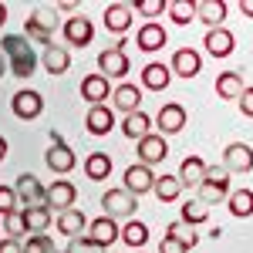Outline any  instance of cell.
Returning a JSON list of instances; mask_svg holds the SVG:
<instances>
[{
	"instance_id": "6da1fadb",
	"label": "cell",
	"mask_w": 253,
	"mask_h": 253,
	"mask_svg": "<svg viewBox=\"0 0 253 253\" xmlns=\"http://www.w3.org/2000/svg\"><path fill=\"white\" fill-rule=\"evenodd\" d=\"M0 51L7 58V71L14 78H31L34 68H38V54H34V44L24 38V34H7L0 41Z\"/></svg>"
},
{
	"instance_id": "7a4b0ae2",
	"label": "cell",
	"mask_w": 253,
	"mask_h": 253,
	"mask_svg": "<svg viewBox=\"0 0 253 253\" xmlns=\"http://www.w3.org/2000/svg\"><path fill=\"white\" fill-rule=\"evenodd\" d=\"M196 189H199V203L203 206H213V203L230 199V172L223 169V162L219 166H206V175H203V182Z\"/></svg>"
},
{
	"instance_id": "3957f363",
	"label": "cell",
	"mask_w": 253,
	"mask_h": 253,
	"mask_svg": "<svg viewBox=\"0 0 253 253\" xmlns=\"http://www.w3.org/2000/svg\"><path fill=\"white\" fill-rule=\"evenodd\" d=\"M125 47V41H118L115 47H105L101 54H98V75H105V78H125L128 71H132V61H128V54L122 51Z\"/></svg>"
},
{
	"instance_id": "277c9868",
	"label": "cell",
	"mask_w": 253,
	"mask_h": 253,
	"mask_svg": "<svg viewBox=\"0 0 253 253\" xmlns=\"http://www.w3.org/2000/svg\"><path fill=\"white\" fill-rule=\"evenodd\" d=\"M101 210L105 216H112V219H132L138 210V199L132 193H125V189H108V193L101 196Z\"/></svg>"
},
{
	"instance_id": "5b68a950",
	"label": "cell",
	"mask_w": 253,
	"mask_h": 253,
	"mask_svg": "<svg viewBox=\"0 0 253 253\" xmlns=\"http://www.w3.org/2000/svg\"><path fill=\"white\" fill-rule=\"evenodd\" d=\"M14 193H17V203H24V210L47 206V186H41V179H38V175H31V172H24L17 179Z\"/></svg>"
},
{
	"instance_id": "8992f818",
	"label": "cell",
	"mask_w": 253,
	"mask_h": 253,
	"mask_svg": "<svg viewBox=\"0 0 253 253\" xmlns=\"http://www.w3.org/2000/svg\"><path fill=\"white\" fill-rule=\"evenodd\" d=\"M61 34H64V41H68V47H88V44L95 41V24L84 17V14H75V17L64 20Z\"/></svg>"
},
{
	"instance_id": "52a82bcc",
	"label": "cell",
	"mask_w": 253,
	"mask_h": 253,
	"mask_svg": "<svg viewBox=\"0 0 253 253\" xmlns=\"http://www.w3.org/2000/svg\"><path fill=\"white\" fill-rule=\"evenodd\" d=\"M135 156H138L142 166L152 169V166H159V162H166V156H169V142H166L162 135H152V132H149L145 138L135 142Z\"/></svg>"
},
{
	"instance_id": "ba28073f",
	"label": "cell",
	"mask_w": 253,
	"mask_h": 253,
	"mask_svg": "<svg viewBox=\"0 0 253 253\" xmlns=\"http://www.w3.org/2000/svg\"><path fill=\"white\" fill-rule=\"evenodd\" d=\"M169 44V34H166V27L156 24V20H145L142 27L135 31V47L138 51H145V54H156Z\"/></svg>"
},
{
	"instance_id": "9c48e42d",
	"label": "cell",
	"mask_w": 253,
	"mask_h": 253,
	"mask_svg": "<svg viewBox=\"0 0 253 253\" xmlns=\"http://www.w3.org/2000/svg\"><path fill=\"white\" fill-rule=\"evenodd\" d=\"M122 189L125 193H132L138 199L142 193H152V186H156V172L149 169V166H142V162H135V166H128L125 169V175H122Z\"/></svg>"
},
{
	"instance_id": "30bf717a",
	"label": "cell",
	"mask_w": 253,
	"mask_h": 253,
	"mask_svg": "<svg viewBox=\"0 0 253 253\" xmlns=\"http://www.w3.org/2000/svg\"><path fill=\"white\" fill-rule=\"evenodd\" d=\"M223 169L226 172H253V149L247 142H230L223 149Z\"/></svg>"
},
{
	"instance_id": "8fae6325",
	"label": "cell",
	"mask_w": 253,
	"mask_h": 253,
	"mask_svg": "<svg viewBox=\"0 0 253 253\" xmlns=\"http://www.w3.org/2000/svg\"><path fill=\"white\" fill-rule=\"evenodd\" d=\"M84 128H88V135H108L112 128H115V112H112V105H88V115H84Z\"/></svg>"
},
{
	"instance_id": "7c38bea8",
	"label": "cell",
	"mask_w": 253,
	"mask_h": 253,
	"mask_svg": "<svg viewBox=\"0 0 253 253\" xmlns=\"http://www.w3.org/2000/svg\"><path fill=\"white\" fill-rule=\"evenodd\" d=\"M10 108H14V115H17L20 122H34V118H41V112H44V98H41V91L24 88V91L14 95Z\"/></svg>"
},
{
	"instance_id": "4fadbf2b",
	"label": "cell",
	"mask_w": 253,
	"mask_h": 253,
	"mask_svg": "<svg viewBox=\"0 0 253 253\" xmlns=\"http://www.w3.org/2000/svg\"><path fill=\"white\" fill-rule=\"evenodd\" d=\"M186 108L179 105V101H166L162 108H159V115H156V125L162 128V138L166 135H175V132H182L186 128Z\"/></svg>"
},
{
	"instance_id": "5bb4252c",
	"label": "cell",
	"mask_w": 253,
	"mask_h": 253,
	"mask_svg": "<svg viewBox=\"0 0 253 253\" xmlns=\"http://www.w3.org/2000/svg\"><path fill=\"white\" fill-rule=\"evenodd\" d=\"M75 199H78V186L75 182H68V179H58V182H51L47 186V210H75Z\"/></svg>"
},
{
	"instance_id": "9a60e30c",
	"label": "cell",
	"mask_w": 253,
	"mask_h": 253,
	"mask_svg": "<svg viewBox=\"0 0 253 253\" xmlns=\"http://www.w3.org/2000/svg\"><path fill=\"white\" fill-rule=\"evenodd\" d=\"M203 47H206V54H213V58H230L233 47H236V38H233L230 27H213V31H206Z\"/></svg>"
},
{
	"instance_id": "2e32d148",
	"label": "cell",
	"mask_w": 253,
	"mask_h": 253,
	"mask_svg": "<svg viewBox=\"0 0 253 253\" xmlns=\"http://www.w3.org/2000/svg\"><path fill=\"white\" fill-rule=\"evenodd\" d=\"M88 240L105 250V247H112L115 240H122V226H118L112 216H98V219L88 223Z\"/></svg>"
},
{
	"instance_id": "e0dca14e",
	"label": "cell",
	"mask_w": 253,
	"mask_h": 253,
	"mask_svg": "<svg viewBox=\"0 0 253 253\" xmlns=\"http://www.w3.org/2000/svg\"><path fill=\"white\" fill-rule=\"evenodd\" d=\"M169 71L172 75H179V78H196L199 71H203V58H199V51H193V47H179L172 54V64H169Z\"/></svg>"
},
{
	"instance_id": "ac0fdd59",
	"label": "cell",
	"mask_w": 253,
	"mask_h": 253,
	"mask_svg": "<svg viewBox=\"0 0 253 253\" xmlns=\"http://www.w3.org/2000/svg\"><path fill=\"white\" fill-rule=\"evenodd\" d=\"M112 105H115L118 112H125V115L142 112V88L128 84V81H122L118 88H112Z\"/></svg>"
},
{
	"instance_id": "d6986e66",
	"label": "cell",
	"mask_w": 253,
	"mask_h": 253,
	"mask_svg": "<svg viewBox=\"0 0 253 253\" xmlns=\"http://www.w3.org/2000/svg\"><path fill=\"white\" fill-rule=\"evenodd\" d=\"M226 10H230V7H226L223 0H196V20H203V24H206V31L223 27Z\"/></svg>"
},
{
	"instance_id": "ffe728a7",
	"label": "cell",
	"mask_w": 253,
	"mask_h": 253,
	"mask_svg": "<svg viewBox=\"0 0 253 253\" xmlns=\"http://www.w3.org/2000/svg\"><path fill=\"white\" fill-rule=\"evenodd\" d=\"M169 81H172V71H169V64H162V61H149V64L142 68V88H149V91H166Z\"/></svg>"
},
{
	"instance_id": "44dd1931",
	"label": "cell",
	"mask_w": 253,
	"mask_h": 253,
	"mask_svg": "<svg viewBox=\"0 0 253 253\" xmlns=\"http://www.w3.org/2000/svg\"><path fill=\"white\" fill-rule=\"evenodd\" d=\"M81 98H84L88 105H105V101L112 98L108 78H105V75H88V78H81Z\"/></svg>"
},
{
	"instance_id": "7402d4cb",
	"label": "cell",
	"mask_w": 253,
	"mask_h": 253,
	"mask_svg": "<svg viewBox=\"0 0 253 253\" xmlns=\"http://www.w3.org/2000/svg\"><path fill=\"white\" fill-rule=\"evenodd\" d=\"M105 27L112 31V34H128V27H132V7L128 3H108L105 7Z\"/></svg>"
},
{
	"instance_id": "603a6c76",
	"label": "cell",
	"mask_w": 253,
	"mask_h": 253,
	"mask_svg": "<svg viewBox=\"0 0 253 253\" xmlns=\"http://www.w3.org/2000/svg\"><path fill=\"white\" fill-rule=\"evenodd\" d=\"M44 162H47V169H51L54 175H68L75 166H78V159H75V152H71L68 145H51L47 156H44Z\"/></svg>"
},
{
	"instance_id": "cb8c5ba5",
	"label": "cell",
	"mask_w": 253,
	"mask_h": 253,
	"mask_svg": "<svg viewBox=\"0 0 253 253\" xmlns=\"http://www.w3.org/2000/svg\"><path fill=\"white\" fill-rule=\"evenodd\" d=\"M243 75L240 71H223V75H216V95L223 98V101H240L243 95Z\"/></svg>"
},
{
	"instance_id": "d4e9b609",
	"label": "cell",
	"mask_w": 253,
	"mask_h": 253,
	"mask_svg": "<svg viewBox=\"0 0 253 253\" xmlns=\"http://www.w3.org/2000/svg\"><path fill=\"white\" fill-rule=\"evenodd\" d=\"M54 226H58V233L75 240V236H81L84 230H88V216L81 213V210H64V213H58Z\"/></svg>"
},
{
	"instance_id": "484cf974",
	"label": "cell",
	"mask_w": 253,
	"mask_h": 253,
	"mask_svg": "<svg viewBox=\"0 0 253 253\" xmlns=\"http://www.w3.org/2000/svg\"><path fill=\"white\" fill-rule=\"evenodd\" d=\"M203 175H206V162L199 156H186L182 166H179V172H175V179L182 182V189H189V186H199L203 182Z\"/></svg>"
},
{
	"instance_id": "4316f807",
	"label": "cell",
	"mask_w": 253,
	"mask_h": 253,
	"mask_svg": "<svg viewBox=\"0 0 253 253\" xmlns=\"http://www.w3.org/2000/svg\"><path fill=\"white\" fill-rule=\"evenodd\" d=\"M41 64H44L47 75H64V71L71 68V51H68V47H58V44H51V47L41 54Z\"/></svg>"
},
{
	"instance_id": "83f0119b",
	"label": "cell",
	"mask_w": 253,
	"mask_h": 253,
	"mask_svg": "<svg viewBox=\"0 0 253 253\" xmlns=\"http://www.w3.org/2000/svg\"><path fill=\"white\" fill-rule=\"evenodd\" d=\"M166 236H169V240H175V243H179V247H182L186 253H189L196 243H199V233H196V226L182 223V219H172V223L166 226Z\"/></svg>"
},
{
	"instance_id": "f1b7e54d",
	"label": "cell",
	"mask_w": 253,
	"mask_h": 253,
	"mask_svg": "<svg viewBox=\"0 0 253 253\" xmlns=\"http://www.w3.org/2000/svg\"><path fill=\"white\" fill-rule=\"evenodd\" d=\"M84 175L91 182H105L112 175V156L108 152H91V156L84 159Z\"/></svg>"
},
{
	"instance_id": "f546056e",
	"label": "cell",
	"mask_w": 253,
	"mask_h": 253,
	"mask_svg": "<svg viewBox=\"0 0 253 253\" xmlns=\"http://www.w3.org/2000/svg\"><path fill=\"white\" fill-rule=\"evenodd\" d=\"M122 240H125V247H132V253L142 250V247L149 243V226H145L142 219H125V226H122Z\"/></svg>"
},
{
	"instance_id": "4dcf8cb0",
	"label": "cell",
	"mask_w": 253,
	"mask_h": 253,
	"mask_svg": "<svg viewBox=\"0 0 253 253\" xmlns=\"http://www.w3.org/2000/svg\"><path fill=\"white\" fill-rule=\"evenodd\" d=\"M24 213V226H27V233H44L51 223H54V213L47 210V206H34V210H20Z\"/></svg>"
},
{
	"instance_id": "1f68e13d",
	"label": "cell",
	"mask_w": 253,
	"mask_h": 253,
	"mask_svg": "<svg viewBox=\"0 0 253 253\" xmlns=\"http://www.w3.org/2000/svg\"><path fill=\"white\" fill-rule=\"evenodd\" d=\"M149 125H152V118L145 115V112H132V115H125V122H122V132H125V138L138 142V138L149 135Z\"/></svg>"
},
{
	"instance_id": "d6a6232c",
	"label": "cell",
	"mask_w": 253,
	"mask_h": 253,
	"mask_svg": "<svg viewBox=\"0 0 253 253\" xmlns=\"http://www.w3.org/2000/svg\"><path fill=\"white\" fill-rule=\"evenodd\" d=\"M152 193H156L159 203H175V199L182 196V182H179L175 175H156V186H152Z\"/></svg>"
},
{
	"instance_id": "836d02e7",
	"label": "cell",
	"mask_w": 253,
	"mask_h": 253,
	"mask_svg": "<svg viewBox=\"0 0 253 253\" xmlns=\"http://www.w3.org/2000/svg\"><path fill=\"white\" fill-rule=\"evenodd\" d=\"M226 206H230V213L236 219H250L253 216V189H236V193H230Z\"/></svg>"
},
{
	"instance_id": "e575fe53",
	"label": "cell",
	"mask_w": 253,
	"mask_h": 253,
	"mask_svg": "<svg viewBox=\"0 0 253 253\" xmlns=\"http://www.w3.org/2000/svg\"><path fill=\"white\" fill-rule=\"evenodd\" d=\"M31 24H34V27H41V31H47V34H54V31H58V7H47V3L34 7Z\"/></svg>"
},
{
	"instance_id": "d590c367",
	"label": "cell",
	"mask_w": 253,
	"mask_h": 253,
	"mask_svg": "<svg viewBox=\"0 0 253 253\" xmlns=\"http://www.w3.org/2000/svg\"><path fill=\"white\" fill-rule=\"evenodd\" d=\"M169 17L172 24L186 27L189 20H196V0H169Z\"/></svg>"
},
{
	"instance_id": "8d00e7d4",
	"label": "cell",
	"mask_w": 253,
	"mask_h": 253,
	"mask_svg": "<svg viewBox=\"0 0 253 253\" xmlns=\"http://www.w3.org/2000/svg\"><path fill=\"white\" fill-rule=\"evenodd\" d=\"M179 219H182V223H189V226H199V223H206V219H210V210H206L199 199H186Z\"/></svg>"
},
{
	"instance_id": "74e56055",
	"label": "cell",
	"mask_w": 253,
	"mask_h": 253,
	"mask_svg": "<svg viewBox=\"0 0 253 253\" xmlns=\"http://www.w3.org/2000/svg\"><path fill=\"white\" fill-rule=\"evenodd\" d=\"M0 223H3V233L10 236V240H20V236L27 233V226H24V213H20V210L0 216Z\"/></svg>"
},
{
	"instance_id": "f35d334b",
	"label": "cell",
	"mask_w": 253,
	"mask_h": 253,
	"mask_svg": "<svg viewBox=\"0 0 253 253\" xmlns=\"http://www.w3.org/2000/svg\"><path fill=\"white\" fill-rule=\"evenodd\" d=\"M24 253H58V247H54V240L44 233H31L27 240H24Z\"/></svg>"
},
{
	"instance_id": "ab89813d",
	"label": "cell",
	"mask_w": 253,
	"mask_h": 253,
	"mask_svg": "<svg viewBox=\"0 0 253 253\" xmlns=\"http://www.w3.org/2000/svg\"><path fill=\"white\" fill-rule=\"evenodd\" d=\"M135 10L142 14V17H159L162 10H169V0H135Z\"/></svg>"
},
{
	"instance_id": "60d3db41",
	"label": "cell",
	"mask_w": 253,
	"mask_h": 253,
	"mask_svg": "<svg viewBox=\"0 0 253 253\" xmlns=\"http://www.w3.org/2000/svg\"><path fill=\"white\" fill-rule=\"evenodd\" d=\"M64 253H105V250H101L98 243H91L88 236H75V240L68 243V250H64Z\"/></svg>"
},
{
	"instance_id": "b9f144b4",
	"label": "cell",
	"mask_w": 253,
	"mask_h": 253,
	"mask_svg": "<svg viewBox=\"0 0 253 253\" xmlns=\"http://www.w3.org/2000/svg\"><path fill=\"white\" fill-rule=\"evenodd\" d=\"M17 210V193H14V186H0V216L14 213Z\"/></svg>"
},
{
	"instance_id": "7bdbcfd3",
	"label": "cell",
	"mask_w": 253,
	"mask_h": 253,
	"mask_svg": "<svg viewBox=\"0 0 253 253\" xmlns=\"http://www.w3.org/2000/svg\"><path fill=\"white\" fill-rule=\"evenodd\" d=\"M240 112H243L247 118H253V84L243 88V95H240Z\"/></svg>"
},
{
	"instance_id": "ee69618b",
	"label": "cell",
	"mask_w": 253,
	"mask_h": 253,
	"mask_svg": "<svg viewBox=\"0 0 253 253\" xmlns=\"http://www.w3.org/2000/svg\"><path fill=\"white\" fill-rule=\"evenodd\" d=\"M0 253H24V240H10V236H3V240H0Z\"/></svg>"
},
{
	"instance_id": "f6af8a7d",
	"label": "cell",
	"mask_w": 253,
	"mask_h": 253,
	"mask_svg": "<svg viewBox=\"0 0 253 253\" xmlns=\"http://www.w3.org/2000/svg\"><path fill=\"white\" fill-rule=\"evenodd\" d=\"M159 253H186L175 240H169V236H162V243H159Z\"/></svg>"
},
{
	"instance_id": "bcb514c9",
	"label": "cell",
	"mask_w": 253,
	"mask_h": 253,
	"mask_svg": "<svg viewBox=\"0 0 253 253\" xmlns=\"http://www.w3.org/2000/svg\"><path fill=\"white\" fill-rule=\"evenodd\" d=\"M240 14L243 17H253V0H240Z\"/></svg>"
},
{
	"instance_id": "7dc6e473",
	"label": "cell",
	"mask_w": 253,
	"mask_h": 253,
	"mask_svg": "<svg viewBox=\"0 0 253 253\" xmlns=\"http://www.w3.org/2000/svg\"><path fill=\"white\" fill-rule=\"evenodd\" d=\"M3 159H7V138L0 135V162H3Z\"/></svg>"
},
{
	"instance_id": "c3c4849f",
	"label": "cell",
	"mask_w": 253,
	"mask_h": 253,
	"mask_svg": "<svg viewBox=\"0 0 253 253\" xmlns=\"http://www.w3.org/2000/svg\"><path fill=\"white\" fill-rule=\"evenodd\" d=\"M7 75V58H3V51H0V78Z\"/></svg>"
},
{
	"instance_id": "681fc988",
	"label": "cell",
	"mask_w": 253,
	"mask_h": 253,
	"mask_svg": "<svg viewBox=\"0 0 253 253\" xmlns=\"http://www.w3.org/2000/svg\"><path fill=\"white\" fill-rule=\"evenodd\" d=\"M3 24H7V7L0 3V27H3Z\"/></svg>"
},
{
	"instance_id": "f907efd6",
	"label": "cell",
	"mask_w": 253,
	"mask_h": 253,
	"mask_svg": "<svg viewBox=\"0 0 253 253\" xmlns=\"http://www.w3.org/2000/svg\"><path fill=\"white\" fill-rule=\"evenodd\" d=\"M135 253H142V250H135Z\"/></svg>"
}]
</instances>
